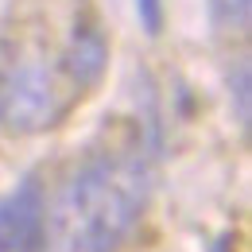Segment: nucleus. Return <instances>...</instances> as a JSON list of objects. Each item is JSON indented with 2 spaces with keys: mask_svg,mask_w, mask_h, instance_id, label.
I'll list each match as a JSON object with an SVG mask.
<instances>
[{
  "mask_svg": "<svg viewBox=\"0 0 252 252\" xmlns=\"http://www.w3.org/2000/svg\"><path fill=\"white\" fill-rule=\"evenodd\" d=\"M47 194L28 175L0 198V252H43L47 245Z\"/></svg>",
  "mask_w": 252,
  "mask_h": 252,
  "instance_id": "3",
  "label": "nucleus"
},
{
  "mask_svg": "<svg viewBox=\"0 0 252 252\" xmlns=\"http://www.w3.org/2000/svg\"><path fill=\"white\" fill-rule=\"evenodd\" d=\"M136 8H140V20H144L152 32H159V20H163V4H159V0H136Z\"/></svg>",
  "mask_w": 252,
  "mask_h": 252,
  "instance_id": "6",
  "label": "nucleus"
},
{
  "mask_svg": "<svg viewBox=\"0 0 252 252\" xmlns=\"http://www.w3.org/2000/svg\"><path fill=\"white\" fill-rule=\"evenodd\" d=\"M152 194V167L140 144L97 148L74 167L55 206L51 252H121Z\"/></svg>",
  "mask_w": 252,
  "mask_h": 252,
  "instance_id": "1",
  "label": "nucleus"
},
{
  "mask_svg": "<svg viewBox=\"0 0 252 252\" xmlns=\"http://www.w3.org/2000/svg\"><path fill=\"white\" fill-rule=\"evenodd\" d=\"M78 94L59 63L43 55H8L0 63V128L16 136H39L55 128Z\"/></svg>",
  "mask_w": 252,
  "mask_h": 252,
  "instance_id": "2",
  "label": "nucleus"
},
{
  "mask_svg": "<svg viewBox=\"0 0 252 252\" xmlns=\"http://www.w3.org/2000/svg\"><path fill=\"white\" fill-rule=\"evenodd\" d=\"M249 66L241 63L237 66V125H241V132H249Z\"/></svg>",
  "mask_w": 252,
  "mask_h": 252,
  "instance_id": "5",
  "label": "nucleus"
},
{
  "mask_svg": "<svg viewBox=\"0 0 252 252\" xmlns=\"http://www.w3.org/2000/svg\"><path fill=\"white\" fill-rule=\"evenodd\" d=\"M105 39H101V28H97L94 20H82V24H74V32H70V43H66L63 59V74L70 78V86L82 94V90H90L97 86V78H101V70H105Z\"/></svg>",
  "mask_w": 252,
  "mask_h": 252,
  "instance_id": "4",
  "label": "nucleus"
}]
</instances>
